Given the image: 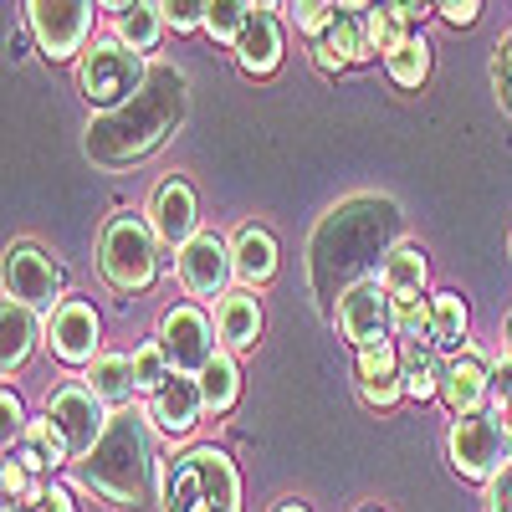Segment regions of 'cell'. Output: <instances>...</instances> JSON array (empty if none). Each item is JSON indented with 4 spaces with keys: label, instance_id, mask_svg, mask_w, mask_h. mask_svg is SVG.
I'll list each match as a JSON object with an SVG mask.
<instances>
[{
    "label": "cell",
    "instance_id": "cell-24",
    "mask_svg": "<svg viewBox=\"0 0 512 512\" xmlns=\"http://www.w3.org/2000/svg\"><path fill=\"white\" fill-rule=\"evenodd\" d=\"M231 251H236V282L241 287L262 292L277 277V236L267 226H241L231 236Z\"/></svg>",
    "mask_w": 512,
    "mask_h": 512
},
{
    "label": "cell",
    "instance_id": "cell-17",
    "mask_svg": "<svg viewBox=\"0 0 512 512\" xmlns=\"http://www.w3.org/2000/svg\"><path fill=\"white\" fill-rule=\"evenodd\" d=\"M374 62V47H369V31H364V11H338L328 21L323 36H313V67L323 77H338L349 67H364Z\"/></svg>",
    "mask_w": 512,
    "mask_h": 512
},
{
    "label": "cell",
    "instance_id": "cell-47",
    "mask_svg": "<svg viewBox=\"0 0 512 512\" xmlns=\"http://www.w3.org/2000/svg\"><path fill=\"white\" fill-rule=\"evenodd\" d=\"M256 11H282V0H251Z\"/></svg>",
    "mask_w": 512,
    "mask_h": 512
},
{
    "label": "cell",
    "instance_id": "cell-27",
    "mask_svg": "<svg viewBox=\"0 0 512 512\" xmlns=\"http://www.w3.org/2000/svg\"><path fill=\"white\" fill-rule=\"evenodd\" d=\"M379 282L390 292H425V277H431V256H425L420 241H395L379 256Z\"/></svg>",
    "mask_w": 512,
    "mask_h": 512
},
{
    "label": "cell",
    "instance_id": "cell-11",
    "mask_svg": "<svg viewBox=\"0 0 512 512\" xmlns=\"http://www.w3.org/2000/svg\"><path fill=\"white\" fill-rule=\"evenodd\" d=\"M0 287H6V297H16V303L36 308V313H52L62 303V262L47 251V246H36V241H16L6 251V277H0Z\"/></svg>",
    "mask_w": 512,
    "mask_h": 512
},
{
    "label": "cell",
    "instance_id": "cell-29",
    "mask_svg": "<svg viewBox=\"0 0 512 512\" xmlns=\"http://www.w3.org/2000/svg\"><path fill=\"white\" fill-rule=\"evenodd\" d=\"M200 390H205V415H231L241 400V364L231 349H221L200 369Z\"/></svg>",
    "mask_w": 512,
    "mask_h": 512
},
{
    "label": "cell",
    "instance_id": "cell-14",
    "mask_svg": "<svg viewBox=\"0 0 512 512\" xmlns=\"http://www.w3.org/2000/svg\"><path fill=\"white\" fill-rule=\"evenodd\" d=\"M144 216H149V226H154V236H159L164 251H180L190 236H200V200H195V185L180 180V175L159 180Z\"/></svg>",
    "mask_w": 512,
    "mask_h": 512
},
{
    "label": "cell",
    "instance_id": "cell-15",
    "mask_svg": "<svg viewBox=\"0 0 512 512\" xmlns=\"http://www.w3.org/2000/svg\"><path fill=\"white\" fill-rule=\"evenodd\" d=\"M354 390L369 410H395L405 400V374H400V338L354 349Z\"/></svg>",
    "mask_w": 512,
    "mask_h": 512
},
{
    "label": "cell",
    "instance_id": "cell-26",
    "mask_svg": "<svg viewBox=\"0 0 512 512\" xmlns=\"http://www.w3.org/2000/svg\"><path fill=\"white\" fill-rule=\"evenodd\" d=\"M431 344L441 354H456L472 344V313H466V297L451 287L431 292Z\"/></svg>",
    "mask_w": 512,
    "mask_h": 512
},
{
    "label": "cell",
    "instance_id": "cell-32",
    "mask_svg": "<svg viewBox=\"0 0 512 512\" xmlns=\"http://www.w3.org/2000/svg\"><path fill=\"white\" fill-rule=\"evenodd\" d=\"M395 297V338L410 344V338H431V292H390Z\"/></svg>",
    "mask_w": 512,
    "mask_h": 512
},
{
    "label": "cell",
    "instance_id": "cell-3",
    "mask_svg": "<svg viewBox=\"0 0 512 512\" xmlns=\"http://www.w3.org/2000/svg\"><path fill=\"white\" fill-rule=\"evenodd\" d=\"M164 512H241V477L221 446H190L159 477Z\"/></svg>",
    "mask_w": 512,
    "mask_h": 512
},
{
    "label": "cell",
    "instance_id": "cell-38",
    "mask_svg": "<svg viewBox=\"0 0 512 512\" xmlns=\"http://www.w3.org/2000/svg\"><path fill=\"white\" fill-rule=\"evenodd\" d=\"M26 507H31V512H77L72 492H67V487H57V482H47V487H36V492L26 497Z\"/></svg>",
    "mask_w": 512,
    "mask_h": 512
},
{
    "label": "cell",
    "instance_id": "cell-45",
    "mask_svg": "<svg viewBox=\"0 0 512 512\" xmlns=\"http://www.w3.org/2000/svg\"><path fill=\"white\" fill-rule=\"evenodd\" d=\"M333 6H338V11H369L374 0H333Z\"/></svg>",
    "mask_w": 512,
    "mask_h": 512
},
{
    "label": "cell",
    "instance_id": "cell-25",
    "mask_svg": "<svg viewBox=\"0 0 512 512\" xmlns=\"http://www.w3.org/2000/svg\"><path fill=\"white\" fill-rule=\"evenodd\" d=\"M441 369H446V354L431 344V338H410V344H400L405 400H441Z\"/></svg>",
    "mask_w": 512,
    "mask_h": 512
},
{
    "label": "cell",
    "instance_id": "cell-41",
    "mask_svg": "<svg viewBox=\"0 0 512 512\" xmlns=\"http://www.w3.org/2000/svg\"><path fill=\"white\" fill-rule=\"evenodd\" d=\"M482 502H487V512H512V456H507V466H502V472L487 482Z\"/></svg>",
    "mask_w": 512,
    "mask_h": 512
},
{
    "label": "cell",
    "instance_id": "cell-30",
    "mask_svg": "<svg viewBox=\"0 0 512 512\" xmlns=\"http://www.w3.org/2000/svg\"><path fill=\"white\" fill-rule=\"evenodd\" d=\"M364 31H369L374 57H390V52H400V47H405V36H415L420 26L395 6V0H374V6L364 11Z\"/></svg>",
    "mask_w": 512,
    "mask_h": 512
},
{
    "label": "cell",
    "instance_id": "cell-12",
    "mask_svg": "<svg viewBox=\"0 0 512 512\" xmlns=\"http://www.w3.org/2000/svg\"><path fill=\"white\" fill-rule=\"evenodd\" d=\"M47 420L62 431V441H67V451H72V461H82L98 441H103V431H108V420H113V410L88 390L82 379H67L62 390H52V400H47Z\"/></svg>",
    "mask_w": 512,
    "mask_h": 512
},
{
    "label": "cell",
    "instance_id": "cell-40",
    "mask_svg": "<svg viewBox=\"0 0 512 512\" xmlns=\"http://www.w3.org/2000/svg\"><path fill=\"white\" fill-rule=\"evenodd\" d=\"M0 487H6V502H26L36 487H31V472L16 461V456H6V472H0Z\"/></svg>",
    "mask_w": 512,
    "mask_h": 512
},
{
    "label": "cell",
    "instance_id": "cell-1",
    "mask_svg": "<svg viewBox=\"0 0 512 512\" xmlns=\"http://www.w3.org/2000/svg\"><path fill=\"white\" fill-rule=\"evenodd\" d=\"M185 72L180 67H169V62H154L149 67V82L118 108L98 113L88 123V159L103 164V169H123V164H134L144 154H154L169 134L180 128L185 118Z\"/></svg>",
    "mask_w": 512,
    "mask_h": 512
},
{
    "label": "cell",
    "instance_id": "cell-31",
    "mask_svg": "<svg viewBox=\"0 0 512 512\" xmlns=\"http://www.w3.org/2000/svg\"><path fill=\"white\" fill-rule=\"evenodd\" d=\"M384 72H390V82L405 93L425 88V77H431V41H425V31L405 36V47L384 57Z\"/></svg>",
    "mask_w": 512,
    "mask_h": 512
},
{
    "label": "cell",
    "instance_id": "cell-18",
    "mask_svg": "<svg viewBox=\"0 0 512 512\" xmlns=\"http://www.w3.org/2000/svg\"><path fill=\"white\" fill-rule=\"evenodd\" d=\"M154 431L164 436H190L200 415H205V390H200V374H169L159 390L144 400Z\"/></svg>",
    "mask_w": 512,
    "mask_h": 512
},
{
    "label": "cell",
    "instance_id": "cell-42",
    "mask_svg": "<svg viewBox=\"0 0 512 512\" xmlns=\"http://www.w3.org/2000/svg\"><path fill=\"white\" fill-rule=\"evenodd\" d=\"M492 405H497V415L512 410V359L507 354L492 359Z\"/></svg>",
    "mask_w": 512,
    "mask_h": 512
},
{
    "label": "cell",
    "instance_id": "cell-34",
    "mask_svg": "<svg viewBox=\"0 0 512 512\" xmlns=\"http://www.w3.org/2000/svg\"><path fill=\"white\" fill-rule=\"evenodd\" d=\"M128 359H134V384H139V400H149V395L159 390V384H164L169 374H175V369H169V354L159 349V338H144V344H139L134 354H128Z\"/></svg>",
    "mask_w": 512,
    "mask_h": 512
},
{
    "label": "cell",
    "instance_id": "cell-7",
    "mask_svg": "<svg viewBox=\"0 0 512 512\" xmlns=\"http://www.w3.org/2000/svg\"><path fill=\"white\" fill-rule=\"evenodd\" d=\"M154 338L159 349L169 354V369L175 374H200L210 359L221 354V333H216V318L205 313V303L185 297V303H169L154 323Z\"/></svg>",
    "mask_w": 512,
    "mask_h": 512
},
{
    "label": "cell",
    "instance_id": "cell-21",
    "mask_svg": "<svg viewBox=\"0 0 512 512\" xmlns=\"http://www.w3.org/2000/svg\"><path fill=\"white\" fill-rule=\"evenodd\" d=\"M236 67L246 77H272L282 67V16L277 11H251L241 41H236Z\"/></svg>",
    "mask_w": 512,
    "mask_h": 512
},
{
    "label": "cell",
    "instance_id": "cell-35",
    "mask_svg": "<svg viewBox=\"0 0 512 512\" xmlns=\"http://www.w3.org/2000/svg\"><path fill=\"white\" fill-rule=\"evenodd\" d=\"M333 16H338L333 0H282V21H287V26H297L308 41H313V36H323Z\"/></svg>",
    "mask_w": 512,
    "mask_h": 512
},
{
    "label": "cell",
    "instance_id": "cell-46",
    "mask_svg": "<svg viewBox=\"0 0 512 512\" xmlns=\"http://www.w3.org/2000/svg\"><path fill=\"white\" fill-rule=\"evenodd\" d=\"M502 354L512 359V318H507V328H502Z\"/></svg>",
    "mask_w": 512,
    "mask_h": 512
},
{
    "label": "cell",
    "instance_id": "cell-44",
    "mask_svg": "<svg viewBox=\"0 0 512 512\" xmlns=\"http://www.w3.org/2000/svg\"><path fill=\"white\" fill-rule=\"evenodd\" d=\"M128 6H134V0H98V11H113V16H123Z\"/></svg>",
    "mask_w": 512,
    "mask_h": 512
},
{
    "label": "cell",
    "instance_id": "cell-39",
    "mask_svg": "<svg viewBox=\"0 0 512 512\" xmlns=\"http://www.w3.org/2000/svg\"><path fill=\"white\" fill-rule=\"evenodd\" d=\"M436 16L446 21V26H477L482 21V0H436Z\"/></svg>",
    "mask_w": 512,
    "mask_h": 512
},
{
    "label": "cell",
    "instance_id": "cell-2",
    "mask_svg": "<svg viewBox=\"0 0 512 512\" xmlns=\"http://www.w3.org/2000/svg\"><path fill=\"white\" fill-rule=\"evenodd\" d=\"M72 482L82 492L103 497L108 507L118 512H139L149 497H154V482H159V456H154V420L149 410L128 405L108 420L103 441L72 461Z\"/></svg>",
    "mask_w": 512,
    "mask_h": 512
},
{
    "label": "cell",
    "instance_id": "cell-5",
    "mask_svg": "<svg viewBox=\"0 0 512 512\" xmlns=\"http://www.w3.org/2000/svg\"><path fill=\"white\" fill-rule=\"evenodd\" d=\"M144 82H149V62L134 47H123L118 36H93L88 52L77 57V93L98 113L128 103Z\"/></svg>",
    "mask_w": 512,
    "mask_h": 512
},
{
    "label": "cell",
    "instance_id": "cell-51",
    "mask_svg": "<svg viewBox=\"0 0 512 512\" xmlns=\"http://www.w3.org/2000/svg\"><path fill=\"white\" fill-rule=\"evenodd\" d=\"M364 512H379V507H364Z\"/></svg>",
    "mask_w": 512,
    "mask_h": 512
},
{
    "label": "cell",
    "instance_id": "cell-48",
    "mask_svg": "<svg viewBox=\"0 0 512 512\" xmlns=\"http://www.w3.org/2000/svg\"><path fill=\"white\" fill-rule=\"evenodd\" d=\"M502 431H507V446H512V410H502Z\"/></svg>",
    "mask_w": 512,
    "mask_h": 512
},
{
    "label": "cell",
    "instance_id": "cell-36",
    "mask_svg": "<svg viewBox=\"0 0 512 512\" xmlns=\"http://www.w3.org/2000/svg\"><path fill=\"white\" fill-rule=\"evenodd\" d=\"M159 11H164V21H169L175 36H190V31H205L210 0H159Z\"/></svg>",
    "mask_w": 512,
    "mask_h": 512
},
{
    "label": "cell",
    "instance_id": "cell-28",
    "mask_svg": "<svg viewBox=\"0 0 512 512\" xmlns=\"http://www.w3.org/2000/svg\"><path fill=\"white\" fill-rule=\"evenodd\" d=\"M164 31H169V21H164V11H159V0H134L123 16H113V36L123 41V47H134L139 57L159 52Z\"/></svg>",
    "mask_w": 512,
    "mask_h": 512
},
{
    "label": "cell",
    "instance_id": "cell-20",
    "mask_svg": "<svg viewBox=\"0 0 512 512\" xmlns=\"http://www.w3.org/2000/svg\"><path fill=\"white\" fill-rule=\"evenodd\" d=\"M262 297L256 287H231L226 297H216V333H221V349L241 354V349H256V338H262Z\"/></svg>",
    "mask_w": 512,
    "mask_h": 512
},
{
    "label": "cell",
    "instance_id": "cell-23",
    "mask_svg": "<svg viewBox=\"0 0 512 512\" xmlns=\"http://www.w3.org/2000/svg\"><path fill=\"white\" fill-rule=\"evenodd\" d=\"M82 384H88V390L118 415V410H128V405H134L139 400V384H134V359H128V354H98L88 369H82L77 374Z\"/></svg>",
    "mask_w": 512,
    "mask_h": 512
},
{
    "label": "cell",
    "instance_id": "cell-33",
    "mask_svg": "<svg viewBox=\"0 0 512 512\" xmlns=\"http://www.w3.org/2000/svg\"><path fill=\"white\" fill-rule=\"evenodd\" d=\"M251 0H210V11H205V36L210 41H221V47H236L246 21H251Z\"/></svg>",
    "mask_w": 512,
    "mask_h": 512
},
{
    "label": "cell",
    "instance_id": "cell-10",
    "mask_svg": "<svg viewBox=\"0 0 512 512\" xmlns=\"http://www.w3.org/2000/svg\"><path fill=\"white\" fill-rule=\"evenodd\" d=\"M175 272H180V287L195 303H216L236 287V251L221 231H200L190 236L180 251H175Z\"/></svg>",
    "mask_w": 512,
    "mask_h": 512
},
{
    "label": "cell",
    "instance_id": "cell-8",
    "mask_svg": "<svg viewBox=\"0 0 512 512\" xmlns=\"http://www.w3.org/2000/svg\"><path fill=\"white\" fill-rule=\"evenodd\" d=\"M98 0H26V31L47 62H77L93 41Z\"/></svg>",
    "mask_w": 512,
    "mask_h": 512
},
{
    "label": "cell",
    "instance_id": "cell-13",
    "mask_svg": "<svg viewBox=\"0 0 512 512\" xmlns=\"http://www.w3.org/2000/svg\"><path fill=\"white\" fill-rule=\"evenodd\" d=\"M47 349L67 364V369H88L103 354V313L88 297H62L47 313Z\"/></svg>",
    "mask_w": 512,
    "mask_h": 512
},
{
    "label": "cell",
    "instance_id": "cell-37",
    "mask_svg": "<svg viewBox=\"0 0 512 512\" xmlns=\"http://www.w3.org/2000/svg\"><path fill=\"white\" fill-rule=\"evenodd\" d=\"M492 82H497V103L512 113V31L497 41V57H492Z\"/></svg>",
    "mask_w": 512,
    "mask_h": 512
},
{
    "label": "cell",
    "instance_id": "cell-4",
    "mask_svg": "<svg viewBox=\"0 0 512 512\" xmlns=\"http://www.w3.org/2000/svg\"><path fill=\"white\" fill-rule=\"evenodd\" d=\"M159 236L139 210H113L98 231V272L113 292H149L159 282Z\"/></svg>",
    "mask_w": 512,
    "mask_h": 512
},
{
    "label": "cell",
    "instance_id": "cell-50",
    "mask_svg": "<svg viewBox=\"0 0 512 512\" xmlns=\"http://www.w3.org/2000/svg\"><path fill=\"white\" fill-rule=\"evenodd\" d=\"M0 512H31L26 502H6V507H0Z\"/></svg>",
    "mask_w": 512,
    "mask_h": 512
},
{
    "label": "cell",
    "instance_id": "cell-9",
    "mask_svg": "<svg viewBox=\"0 0 512 512\" xmlns=\"http://www.w3.org/2000/svg\"><path fill=\"white\" fill-rule=\"evenodd\" d=\"M395 297L390 287L379 282V272L349 282L344 292H338V303H333V328L338 338H344L349 349H369V344H384V338H395Z\"/></svg>",
    "mask_w": 512,
    "mask_h": 512
},
{
    "label": "cell",
    "instance_id": "cell-22",
    "mask_svg": "<svg viewBox=\"0 0 512 512\" xmlns=\"http://www.w3.org/2000/svg\"><path fill=\"white\" fill-rule=\"evenodd\" d=\"M6 456H16L31 477H36V472H62V466H72V451H67L62 431H57L47 415L31 420L16 441H6Z\"/></svg>",
    "mask_w": 512,
    "mask_h": 512
},
{
    "label": "cell",
    "instance_id": "cell-49",
    "mask_svg": "<svg viewBox=\"0 0 512 512\" xmlns=\"http://www.w3.org/2000/svg\"><path fill=\"white\" fill-rule=\"evenodd\" d=\"M277 512H308V507H303V502H282Z\"/></svg>",
    "mask_w": 512,
    "mask_h": 512
},
{
    "label": "cell",
    "instance_id": "cell-6",
    "mask_svg": "<svg viewBox=\"0 0 512 512\" xmlns=\"http://www.w3.org/2000/svg\"><path fill=\"white\" fill-rule=\"evenodd\" d=\"M512 446L502 431V415L497 410H477V415H451V431H446V461L461 482H492L502 466H507Z\"/></svg>",
    "mask_w": 512,
    "mask_h": 512
},
{
    "label": "cell",
    "instance_id": "cell-43",
    "mask_svg": "<svg viewBox=\"0 0 512 512\" xmlns=\"http://www.w3.org/2000/svg\"><path fill=\"white\" fill-rule=\"evenodd\" d=\"M0 410H6V441H16L31 420H26V405H21V395L11 390V384H6V395H0Z\"/></svg>",
    "mask_w": 512,
    "mask_h": 512
},
{
    "label": "cell",
    "instance_id": "cell-16",
    "mask_svg": "<svg viewBox=\"0 0 512 512\" xmlns=\"http://www.w3.org/2000/svg\"><path fill=\"white\" fill-rule=\"evenodd\" d=\"M492 400V359H482L477 344H466L456 354H446L441 369V405L451 415H477Z\"/></svg>",
    "mask_w": 512,
    "mask_h": 512
},
{
    "label": "cell",
    "instance_id": "cell-19",
    "mask_svg": "<svg viewBox=\"0 0 512 512\" xmlns=\"http://www.w3.org/2000/svg\"><path fill=\"white\" fill-rule=\"evenodd\" d=\"M36 344H47V313L16 303V297H0V374L11 379L16 369H26Z\"/></svg>",
    "mask_w": 512,
    "mask_h": 512
}]
</instances>
